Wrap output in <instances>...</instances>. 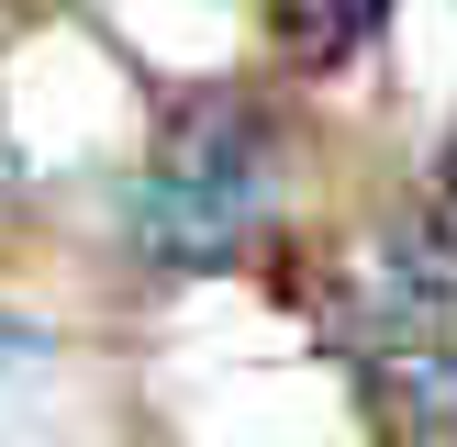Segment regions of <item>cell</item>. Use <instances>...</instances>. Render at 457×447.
<instances>
[{
	"mask_svg": "<svg viewBox=\"0 0 457 447\" xmlns=\"http://www.w3.org/2000/svg\"><path fill=\"white\" fill-rule=\"evenodd\" d=\"M257 190H268V156L245 101H190L134 179V246L156 268H223L257 224Z\"/></svg>",
	"mask_w": 457,
	"mask_h": 447,
	"instance_id": "1",
	"label": "cell"
},
{
	"mask_svg": "<svg viewBox=\"0 0 457 447\" xmlns=\"http://www.w3.org/2000/svg\"><path fill=\"white\" fill-rule=\"evenodd\" d=\"M335 335H346L357 369L379 380V402H402V425L446 414L457 347H446V268H436L424 235H379L369 257L335 280Z\"/></svg>",
	"mask_w": 457,
	"mask_h": 447,
	"instance_id": "2",
	"label": "cell"
},
{
	"mask_svg": "<svg viewBox=\"0 0 457 447\" xmlns=\"http://www.w3.org/2000/svg\"><path fill=\"white\" fill-rule=\"evenodd\" d=\"M379 22H391V0H268V34L290 45V67H357L379 45Z\"/></svg>",
	"mask_w": 457,
	"mask_h": 447,
	"instance_id": "3",
	"label": "cell"
},
{
	"mask_svg": "<svg viewBox=\"0 0 457 447\" xmlns=\"http://www.w3.org/2000/svg\"><path fill=\"white\" fill-rule=\"evenodd\" d=\"M22 358H34V335H22V325H12V313H0V380H12V369H22Z\"/></svg>",
	"mask_w": 457,
	"mask_h": 447,
	"instance_id": "4",
	"label": "cell"
},
{
	"mask_svg": "<svg viewBox=\"0 0 457 447\" xmlns=\"http://www.w3.org/2000/svg\"><path fill=\"white\" fill-rule=\"evenodd\" d=\"M436 201H446V235H457V146H446V168H436Z\"/></svg>",
	"mask_w": 457,
	"mask_h": 447,
	"instance_id": "5",
	"label": "cell"
}]
</instances>
